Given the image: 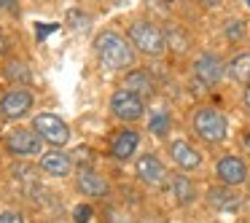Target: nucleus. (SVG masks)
<instances>
[{
	"mask_svg": "<svg viewBox=\"0 0 250 223\" xmlns=\"http://www.w3.org/2000/svg\"><path fill=\"white\" fill-rule=\"evenodd\" d=\"M137 148H140V132L137 129H121L119 135L110 140V156L116 162H129L135 159Z\"/></svg>",
	"mask_w": 250,
	"mask_h": 223,
	"instance_id": "nucleus-12",
	"label": "nucleus"
},
{
	"mask_svg": "<svg viewBox=\"0 0 250 223\" xmlns=\"http://www.w3.org/2000/svg\"><path fill=\"white\" fill-rule=\"evenodd\" d=\"M191 126H194V135L207 145H221L229 135V121L218 108H199L191 119Z\"/></svg>",
	"mask_w": 250,
	"mask_h": 223,
	"instance_id": "nucleus-3",
	"label": "nucleus"
},
{
	"mask_svg": "<svg viewBox=\"0 0 250 223\" xmlns=\"http://www.w3.org/2000/svg\"><path fill=\"white\" fill-rule=\"evenodd\" d=\"M3 73H6V78H8L11 83H17V86H27V83H30V67L24 65L22 60H11V62H6Z\"/></svg>",
	"mask_w": 250,
	"mask_h": 223,
	"instance_id": "nucleus-19",
	"label": "nucleus"
},
{
	"mask_svg": "<svg viewBox=\"0 0 250 223\" xmlns=\"http://www.w3.org/2000/svg\"><path fill=\"white\" fill-rule=\"evenodd\" d=\"M38 167H41V172L51 175V178H65V175L73 172V159L62 151H46V153H41Z\"/></svg>",
	"mask_w": 250,
	"mask_h": 223,
	"instance_id": "nucleus-15",
	"label": "nucleus"
},
{
	"mask_svg": "<svg viewBox=\"0 0 250 223\" xmlns=\"http://www.w3.org/2000/svg\"><path fill=\"white\" fill-rule=\"evenodd\" d=\"M245 33H248V30H245V22L242 19H226V22H223V35H226V41H231V43H239V41L245 38Z\"/></svg>",
	"mask_w": 250,
	"mask_h": 223,
	"instance_id": "nucleus-21",
	"label": "nucleus"
},
{
	"mask_svg": "<svg viewBox=\"0 0 250 223\" xmlns=\"http://www.w3.org/2000/svg\"><path fill=\"white\" fill-rule=\"evenodd\" d=\"M129 43L135 46V51L146 57H162L167 51V35L159 24L148 22V19H137L129 24Z\"/></svg>",
	"mask_w": 250,
	"mask_h": 223,
	"instance_id": "nucleus-2",
	"label": "nucleus"
},
{
	"mask_svg": "<svg viewBox=\"0 0 250 223\" xmlns=\"http://www.w3.org/2000/svg\"><path fill=\"white\" fill-rule=\"evenodd\" d=\"M94 51H97L103 67H108V70H132V65H135V46L116 30H103L94 38Z\"/></svg>",
	"mask_w": 250,
	"mask_h": 223,
	"instance_id": "nucleus-1",
	"label": "nucleus"
},
{
	"mask_svg": "<svg viewBox=\"0 0 250 223\" xmlns=\"http://www.w3.org/2000/svg\"><path fill=\"white\" fill-rule=\"evenodd\" d=\"M0 223H24V218L17 210H6V212H0Z\"/></svg>",
	"mask_w": 250,
	"mask_h": 223,
	"instance_id": "nucleus-24",
	"label": "nucleus"
},
{
	"mask_svg": "<svg viewBox=\"0 0 250 223\" xmlns=\"http://www.w3.org/2000/svg\"><path fill=\"white\" fill-rule=\"evenodd\" d=\"M242 145H245V151H250V132H245V135H242Z\"/></svg>",
	"mask_w": 250,
	"mask_h": 223,
	"instance_id": "nucleus-28",
	"label": "nucleus"
},
{
	"mask_svg": "<svg viewBox=\"0 0 250 223\" xmlns=\"http://www.w3.org/2000/svg\"><path fill=\"white\" fill-rule=\"evenodd\" d=\"M164 35H167V46H169V49H175V51H186V49H188V43H191V38L180 27L164 30Z\"/></svg>",
	"mask_w": 250,
	"mask_h": 223,
	"instance_id": "nucleus-22",
	"label": "nucleus"
},
{
	"mask_svg": "<svg viewBox=\"0 0 250 223\" xmlns=\"http://www.w3.org/2000/svg\"><path fill=\"white\" fill-rule=\"evenodd\" d=\"M169 156L183 172H196L202 167V153L188 140H172L169 142Z\"/></svg>",
	"mask_w": 250,
	"mask_h": 223,
	"instance_id": "nucleus-11",
	"label": "nucleus"
},
{
	"mask_svg": "<svg viewBox=\"0 0 250 223\" xmlns=\"http://www.w3.org/2000/svg\"><path fill=\"white\" fill-rule=\"evenodd\" d=\"M242 102H245V108L250 110V86H245V94H242Z\"/></svg>",
	"mask_w": 250,
	"mask_h": 223,
	"instance_id": "nucleus-27",
	"label": "nucleus"
},
{
	"mask_svg": "<svg viewBox=\"0 0 250 223\" xmlns=\"http://www.w3.org/2000/svg\"><path fill=\"white\" fill-rule=\"evenodd\" d=\"M199 3H202L205 8H218V6L223 3V0H199Z\"/></svg>",
	"mask_w": 250,
	"mask_h": 223,
	"instance_id": "nucleus-26",
	"label": "nucleus"
},
{
	"mask_svg": "<svg viewBox=\"0 0 250 223\" xmlns=\"http://www.w3.org/2000/svg\"><path fill=\"white\" fill-rule=\"evenodd\" d=\"M248 6H250V0H248Z\"/></svg>",
	"mask_w": 250,
	"mask_h": 223,
	"instance_id": "nucleus-32",
	"label": "nucleus"
},
{
	"mask_svg": "<svg viewBox=\"0 0 250 223\" xmlns=\"http://www.w3.org/2000/svg\"><path fill=\"white\" fill-rule=\"evenodd\" d=\"M167 3H172V0H167Z\"/></svg>",
	"mask_w": 250,
	"mask_h": 223,
	"instance_id": "nucleus-31",
	"label": "nucleus"
},
{
	"mask_svg": "<svg viewBox=\"0 0 250 223\" xmlns=\"http://www.w3.org/2000/svg\"><path fill=\"white\" fill-rule=\"evenodd\" d=\"M223 76H226V65H223V60L218 54L202 51V54L194 60V81L199 83V86L215 89L218 83L223 81Z\"/></svg>",
	"mask_w": 250,
	"mask_h": 223,
	"instance_id": "nucleus-4",
	"label": "nucleus"
},
{
	"mask_svg": "<svg viewBox=\"0 0 250 223\" xmlns=\"http://www.w3.org/2000/svg\"><path fill=\"white\" fill-rule=\"evenodd\" d=\"M148 129H151V135L156 137H167L169 129H172V119H169V113L164 108H156L151 113V121H148Z\"/></svg>",
	"mask_w": 250,
	"mask_h": 223,
	"instance_id": "nucleus-20",
	"label": "nucleus"
},
{
	"mask_svg": "<svg viewBox=\"0 0 250 223\" xmlns=\"http://www.w3.org/2000/svg\"><path fill=\"white\" fill-rule=\"evenodd\" d=\"M0 51H6V35L0 33Z\"/></svg>",
	"mask_w": 250,
	"mask_h": 223,
	"instance_id": "nucleus-29",
	"label": "nucleus"
},
{
	"mask_svg": "<svg viewBox=\"0 0 250 223\" xmlns=\"http://www.w3.org/2000/svg\"><path fill=\"white\" fill-rule=\"evenodd\" d=\"M110 113L119 121H124V124H135V121H140L146 116V100L137 97L129 89H119L110 97Z\"/></svg>",
	"mask_w": 250,
	"mask_h": 223,
	"instance_id": "nucleus-5",
	"label": "nucleus"
},
{
	"mask_svg": "<svg viewBox=\"0 0 250 223\" xmlns=\"http://www.w3.org/2000/svg\"><path fill=\"white\" fill-rule=\"evenodd\" d=\"M0 11H17V0H0Z\"/></svg>",
	"mask_w": 250,
	"mask_h": 223,
	"instance_id": "nucleus-25",
	"label": "nucleus"
},
{
	"mask_svg": "<svg viewBox=\"0 0 250 223\" xmlns=\"http://www.w3.org/2000/svg\"><path fill=\"white\" fill-rule=\"evenodd\" d=\"M135 175L140 183H146L148 188H159V185L167 183L169 172L164 167V162L156 156V153H143L140 159L135 162Z\"/></svg>",
	"mask_w": 250,
	"mask_h": 223,
	"instance_id": "nucleus-7",
	"label": "nucleus"
},
{
	"mask_svg": "<svg viewBox=\"0 0 250 223\" xmlns=\"http://www.w3.org/2000/svg\"><path fill=\"white\" fill-rule=\"evenodd\" d=\"M92 215H94V210L89 204H78L76 210H73V221H76V223H89V221H92Z\"/></svg>",
	"mask_w": 250,
	"mask_h": 223,
	"instance_id": "nucleus-23",
	"label": "nucleus"
},
{
	"mask_svg": "<svg viewBox=\"0 0 250 223\" xmlns=\"http://www.w3.org/2000/svg\"><path fill=\"white\" fill-rule=\"evenodd\" d=\"M124 89H129V92H135L137 97L148 100V97H153V92H156V83H153L151 73L132 67V70H126V76H124Z\"/></svg>",
	"mask_w": 250,
	"mask_h": 223,
	"instance_id": "nucleus-16",
	"label": "nucleus"
},
{
	"mask_svg": "<svg viewBox=\"0 0 250 223\" xmlns=\"http://www.w3.org/2000/svg\"><path fill=\"white\" fill-rule=\"evenodd\" d=\"M76 185H78L81 194L92 196V199H103V196L110 194L108 180H105L100 172H94V169H81V172L76 175Z\"/></svg>",
	"mask_w": 250,
	"mask_h": 223,
	"instance_id": "nucleus-14",
	"label": "nucleus"
},
{
	"mask_svg": "<svg viewBox=\"0 0 250 223\" xmlns=\"http://www.w3.org/2000/svg\"><path fill=\"white\" fill-rule=\"evenodd\" d=\"M33 129L38 132L49 145H54V148L67 145V140H70V126H67L60 116H54V113H38L33 119Z\"/></svg>",
	"mask_w": 250,
	"mask_h": 223,
	"instance_id": "nucleus-6",
	"label": "nucleus"
},
{
	"mask_svg": "<svg viewBox=\"0 0 250 223\" xmlns=\"http://www.w3.org/2000/svg\"><path fill=\"white\" fill-rule=\"evenodd\" d=\"M205 199H207V204H210L215 212H237L239 204H242V202H239V194H234L231 185H223V183L207 188Z\"/></svg>",
	"mask_w": 250,
	"mask_h": 223,
	"instance_id": "nucleus-13",
	"label": "nucleus"
},
{
	"mask_svg": "<svg viewBox=\"0 0 250 223\" xmlns=\"http://www.w3.org/2000/svg\"><path fill=\"white\" fill-rule=\"evenodd\" d=\"M215 178L221 180L223 185L237 188V185H242V183H248V180H250L248 164H245V159L234 156V153H226V156H221L215 162Z\"/></svg>",
	"mask_w": 250,
	"mask_h": 223,
	"instance_id": "nucleus-9",
	"label": "nucleus"
},
{
	"mask_svg": "<svg viewBox=\"0 0 250 223\" xmlns=\"http://www.w3.org/2000/svg\"><path fill=\"white\" fill-rule=\"evenodd\" d=\"M30 108H33V94L27 89H11V92H6L3 100H0V116L3 119H11V121L27 116Z\"/></svg>",
	"mask_w": 250,
	"mask_h": 223,
	"instance_id": "nucleus-10",
	"label": "nucleus"
},
{
	"mask_svg": "<svg viewBox=\"0 0 250 223\" xmlns=\"http://www.w3.org/2000/svg\"><path fill=\"white\" fill-rule=\"evenodd\" d=\"M226 76L239 86H250V51H239L229 60L226 65Z\"/></svg>",
	"mask_w": 250,
	"mask_h": 223,
	"instance_id": "nucleus-18",
	"label": "nucleus"
},
{
	"mask_svg": "<svg viewBox=\"0 0 250 223\" xmlns=\"http://www.w3.org/2000/svg\"><path fill=\"white\" fill-rule=\"evenodd\" d=\"M248 196H250V180H248Z\"/></svg>",
	"mask_w": 250,
	"mask_h": 223,
	"instance_id": "nucleus-30",
	"label": "nucleus"
},
{
	"mask_svg": "<svg viewBox=\"0 0 250 223\" xmlns=\"http://www.w3.org/2000/svg\"><path fill=\"white\" fill-rule=\"evenodd\" d=\"M169 191H172V199L178 202L180 207L191 204V202L199 196V191H196V183L188 178V175H180V172L169 178Z\"/></svg>",
	"mask_w": 250,
	"mask_h": 223,
	"instance_id": "nucleus-17",
	"label": "nucleus"
},
{
	"mask_svg": "<svg viewBox=\"0 0 250 223\" xmlns=\"http://www.w3.org/2000/svg\"><path fill=\"white\" fill-rule=\"evenodd\" d=\"M6 151L11 156H38L43 153V137L35 129H14L6 137Z\"/></svg>",
	"mask_w": 250,
	"mask_h": 223,
	"instance_id": "nucleus-8",
	"label": "nucleus"
}]
</instances>
